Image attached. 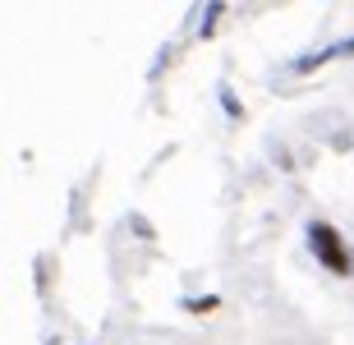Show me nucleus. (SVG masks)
<instances>
[{"label": "nucleus", "instance_id": "f257e3e1", "mask_svg": "<svg viewBox=\"0 0 354 345\" xmlns=\"http://www.w3.org/2000/svg\"><path fill=\"white\" fill-rule=\"evenodd\" d=\"M308 244H313L317 263H327V272H336V277H350V272H354L350 253H345V239H341V230H336V226L313 221V226H308Z\"/></svg>", "mask_w": 354, "mask_h": 345}, {"label": "nucleus", "instance_id": "f03ea898", "mask_svg": "<svg viewBox=\"0 0 354 345\" xmlns=\"http://www.w3.org/2000/svg\"><path fill=\"white\" fill-rule=\"evenodd\" d=\"M345 55H354V37H345V41H331V46H317V51H304V55H295V60H290V69H295V74H313V69L331 65V60H345Z\"/></svg>", "mask_w": 354, "mask_h": 345}, {"label": "nucleus", "instance_id": "7ed1b4c3", "mask_svg": "<svg viewBox=\"0 0 354 345\" xmlns=\"http://www.w3.org/2000/svg\"><path fill=\"white\" fill-rule=\"evenodd\" d=\"M221 14H225V5H221V0H212L207 10H203V19H198V37H212L216 24H221Z\"/></svg>", "mask_w": 354, "mask_h": 345}, {"label": "nucleus", "instance_id": "20e7f679", "mask_svg": "<svg viewBox=\"0 0 354 345\" xmlns=\"http://www.w3.org/2000/svg\"><path fill=\"white\" fill-rule=\"evenodd\" d=\"M216 97H221V106H225V115H230V120H244V102L235 97V88H230V83H221V88H216Z\"/></svg>", "mask_w": 354, "mask_h": 345}, {"label": "nucleus", "instance_id": "39448f33", "mask_svg": "<svg viewBox=\"0 0 354 345\" xmlns=\"http://www.w3.org/2000/svg\"><path fill=\"white\" fill-rule=\"evenodd\" d=\"M216 304H221L216 295H189V299H184V308H189V313H216Z\"/></svg>", "mask_w": 354, "mask_h": 345}, {"label": "nucleus", "instance_id": "423d86ee", "mask_svg": "<svg viewBox=\"0 0 354 345\" xmlns=\"http://www.w3.org/2000/svg\"><path fill=\"white\" fill-rule=\"evenodd\" d=\"M129 226L138 230V235H143V239H152V226H147V216H129Z\"/></svg>", "mask_w": 354, "mask_h": 345}]
</instances>
